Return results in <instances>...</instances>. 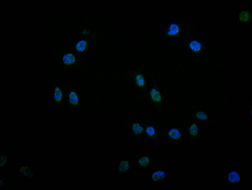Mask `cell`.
I'll list each match as a JSON object with an SVG mask.
<instances>
[{
  "label": "cell",
  "mask_w": 252,
  "mask_h": 190,
  "mask_svg": "<svg viewBox=\"0 0 252 190\" xmlns=\"http://www.w3.org/2000/svg\"><path fill=\"white\" fill-rule=\"evenodd\" d=\"M135 80L137 85L139 87H143L145 86L146 84L145 77L142 74H136L135 77Z\"/></svg>",
  "instance_id": "obj_5"
},
{
  "label": "cell",
  "mask_w": 252,
  "mask_h": 190,
  "mask_svg": "<svg viewBox=\"0 0 252 190\" xmlns=\"http://www.w3.org/2000/svg\"><path fill=\"white\" fill-rule=\"evenodd\" d=\"M129 165L127 161H123L120 163L119 166V170L120 171L124 172L129 169Z\"/></svg>",
  "instance_id": "obj_13"
},
{
  "label": "cell",
  "mask_w": 252,
  "mask_h": 190,
  "mask_svg": "<svg viewBox=\"0 0 252 190\" xmlns=\"http://www.w3.org/2000/svg\"><path fill=\"white\" fill-rule=\"evenodd\" d=\"M152 100L154 102L159 103L162 100V95L159 90L155 88H152L150 91Z\"/></svg>",
  "instance_id": "obj_1"
},
{
  "label": "cell",
  "mask_w": 252,
  "mask_h": 190,
  "mask_svg": "<svg viewBox=\"0 0 252 190\" xmlns=\"http://www.w3.org/2000/svg\"><path fill=\"white\" fill-rule=\"evenodd\" d=\"M165 176L164 172L163 171H155L152 175V179L154 181L164 178Z\"/></svg>",
  "instance_id": "obj_9"
},
{
  "label": "cell",
  "mask_w": 252,
  "mask_h": 190,
  "mask_svg": "<svg viewBox=\"0 0 252 190\" xmlns=\"http://www.w3.org/2000/svg\"><path fill=\"white\" fill-rule=\"evenodd\" d=\"M239 18L242 22H245L249 20L250 15L248 12L243 11L241 13Z\"/></svg>",
  "instance_id": "obj_14"
},
{
  "label": "cell",
  "mask_w": 252,
  "mask_h": 190,
  "mask_svg": "<svg viewBox=\"0 0 252 190\" xmlns=\"http://www.w3.org/2000/svg\"><path fill=\"white\" fill-rule=\"evenodd\" d=\"M146 131L147 134L150 137H152L155 134V130L152 126H147L146 129Z\"/></svg>",
  "instance_id": "obj_18"
},
{
  "label": "cell",
  "mask_w": 252,
  "mask_h": 190,
  "mask_svg": "<svg viewBox=\"0 0 252 190\" xmlns=\"http://www.w3.org/2000/svg\"><path fill=\"white\" fill-rule=\"evenodd\" d=\"M62 93L59 87H56L55 89L54 95L55 100L57 102H61L62 101Z\"/></svg>",
  "instance_id": "obj_10"
},
{
  "label": "cell",
  "mask_w": 252,
  "mask_h": 190,
  "mask_svg": "<svg viewBox=\"0 0 252 190\" xmlns=\"http://www.w3.org/2000/svg\"><path fill=\"white\" fill-rule=\"evenodd\" d=\"M132 129L135 134H141L143 130L142 127L138 123H134L132 125Z\"/></svg>",
  "instance_id": "obj_12"
},
{
  "label": "cell",
  "mask_w": 252,
  "mask_h": 190,
  "mask_svg": "<svg viewBox=\"0 0 252 190\" xmlns=\"http://www.w3.org/2000/svg\"><path fill=\"white\" fill-rule=\"evenodd\" d=\"M228 179L231 182L233 183L238 182L240 181L239 174L236 171H232L229 173Z\"/></svg>",
  "instance_id": "obj_6"
},
{
  "label": "cell",
  "mask_w": 252,
  "mask_h": 190,
  "mask_svg": "<svg viewBox=\"0 0 252 190\" xmlns=\"http://www.w3.org/2000/svg\"><path fill=\"white\" fill-rule=\"evenodd\" d=\"M198 129L197 125L195 123L192 124L190 128V134L195 136L198 134Z\"/></svg>",
  "instance_id": "obj_16"
},
{
  "label": "cell",
  "mask_w": 252,
  "mask_h": 190,
  "mask_svg": "<svg viewBox=\"0 0 252 190\" xmlns=\"http://www.w3.org/2000/svg\"><path fill=\"white\" fill-rule=\"evenodd\" d=\"M179 32V28L178 25L175 24L170 25L168 34L169 36H172L178 34Z\"/></svg>",
  "instance_id": "obj_8"
},
{
  "label": "cell",
  "mask_w": 252,
  "mask_h": 190,
  "mask_svg": "<svg viewBox=\"0 0 252 190\" xmlns=\"http://www.w3.org/2000/svg\"><path fill=\"white\" fill-rule=\"evenodd\" d=\"M149 158L146 156H144L138 160L139 164L143 166H147L149 164Z\"/></svg>",
  "instance_id": "obj_17"
},
{
  "label": "cell",
  "mask_w": 252,
  "mask_h": 190,
  "mask_svg": "<svg viewBox=\"0 0 252 190\" xmlns=\"http://www.w3.org/2000/svg\"><path fill=\"white\" fill-rule=\"evenodd\" d=\"M88 45L87 41L85 40H81L76 43L75 48L79 53L84 52L87 48Z\"/></svg>",
  "instance_id": "obj_3"
},
{
  "label": "cell",
  "mask_w": 252,
  "mask_h": 190,
  "mask_svg": "<svg viewBox=\"0 0 252 190\" xmlns=\"http://www.w3.org/2000/svg\"><path fill=\"white\" fill-rule=\"evenodd\" d=\"M190 47L192 50L197 52L200 50L202 47V44L197 40H193L190 43Z\"/></svg>",
  "instance_id": "obj_11"
},
{
  "label": "cell",
  "mask_w": 252,
  "mask_h": 190,
  "mask_svg": "<svg viewBox=\"0 0 252 190\" xmlns=\"http://www.w3.org/2000/svg\"><path fill=\"white\" fill-rule=\"evenodd\" d=\"M168 134L172 138L177 140L181 137V134L178 130L177 128H173L169 131Z\"/></svg>",
  "instance_id": "obj_7"
},
{
  "label": "cell",
  "mask_w": 252,
  "mask_h": 190,
  "mask_svg": "<svg viewBox=\"0 0 252 190\" xmlns=\"http://www.w3.org/2000/svg\"><path fill=\"white\" fill-rule=\"evenodd\" d=\"M69 101L72 105L77 106L79 102V99L77 94L74 91H71L69 94Z\"/></svg>",
  "instance_id": "obj_4"
},
{
  "label": "cell",
  "mask_w": 252,
  "mask_h": 190,
  "mask_svg": "<svg viewBox=\"0 0 252 190\" xmlns=\"http://www.w3.org/2000/svg\"><path fill=\"white\" fill-rule=\"evenodd\" d=\"M196 116L197 118L201 120H205L208 119V116L206 113L201 111L197 112Z\"/></svg>",
  "instance_id": "obj_15"
},
{
  "label": "cell",
  "mask_w": 252,
  "mask_h": 190,
  "mask_svg": "<svg viewBox=\"0 0 252 190\" xmlns=\"http://www.w3.org/2000/svg\"><path fill=\"white\" fill-rule=\"evenodd\" d=\"M62 61L65 65H70L74 64L76 61V58L73 54L67 53L63 57Z\"/></svg>",
  "instance_id": "obj_2"
}]
</instances>
